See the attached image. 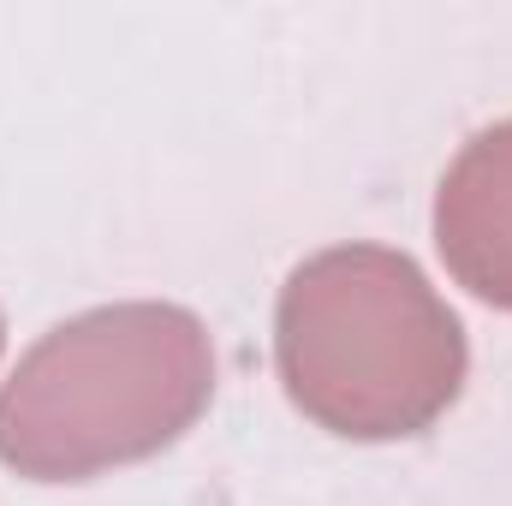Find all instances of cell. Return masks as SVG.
Masks as SVG:
<instances>
[{"label": "cell", "instance_id": "cell-1", "mask_svg": "<svg viewBox=\"0 0 512 506\" xmlns=\"http://www.w3.org/2000/svg\"><path fill=\"white\" fill-rule=\"evenodd\" d=\"M215 399L209 328L179 304H102L48 328L0 387V465L90 483L155 459Z\"/></svg>", "mask_w": 512, "mask_h": 506}, {"label": "cell", "instance_id": "cell-2", "mask_svg": "<svg viewBox=\"0 0 512 506\" xmlns=\"http://www.w3.org/2000/svg\"><path fill=\"white\" fill-rule=\"evenodd\" d=\"M286 399L346 435H423L465 387V328L429 274L387 245H334L292 268L274 310Z\"/></svg>", "mask_w": 512, "mask_h": 506}, {"label": "cell", "instance_id": "cell-3", "mask_svg": "<svg viewBox=\"0 0 512 506\" xmlns=\"http://www.w3.org/2000/svg\"><path fill=\"white\" fill-rule=\"evenodd\" d=\"M435 251L471 298L512 310V120L477 131L441 173Z\"/></svg>", "mask_w": 512, "mask_h": 506}, {"label": "cell", "instance_id": "cell-4", "mask_svg": "<svg viewBox=\"0 0 512 506\" xmlns=\"http://www.w3.org/2000/svg\"><path fill=\"white\" fill-rule=\"evenodd\" d=\"M0 346H6V322H0Z\"/></svg>", "mask_w": 512, "mask_h": 506}]
</instances>
